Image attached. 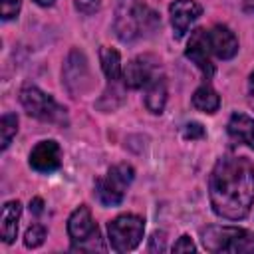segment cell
I'll return each instance as SVG.
<instances>
[{"label": "cell", "instance_id": "obj_27", "mask_svg": "<svg viewBox=\"0 0 254 254\" xmlns=\"http://www.w3.org/2000/svg\"><path fill=\"white\" fill-rule=\"evenodd\" d=\"M246 12H254V0H242Z\"/></svg>", "mask_w": 254, "mask_h": 254}, {"label": "cell", "instance_id": "obj_1", "mask_svg": "<svg viewBox=\"0 0 254 254\" xmlns=\"http://www.w3.org/2000/svg\"><path fill=\"white\" fill-rule=\"evenodd\" d=\"M212 210L228 220L248 216L254 204V165L246 157L224 155L216 161L210 179Z\"/></svg>", "mask_w": 254, "mask_h": 254}, {"label": "cell", "instance_id": "obj_6", "mask_svg": "<svg viewBox=\"0 0 254 254\" xmlns=\"http://www.w3.org/2000/svg\"><path fill=\"white\" fill-rule=\"evenodd\" d=\"M133 177H135V171L127 163H119V165L111 167L107 171V175L97 179V183H95V192H97L99 202L105 204V206L121 204V200L125 196V190L131 185Z\"/></svg>", "mask_w": 254, "mask_h": 254}, {"label": "cell", "instance_id": "obj_21", "mask_svg": "<svg viewBox=\"0 0 254 254\" xmlns=\"http://www.w3.org/2000/svg\"><path fill=\"white\" fill-rule=\"evenodd\" d=\"M2 4V20H12L20 12V0H0Z\"/></svg>", "mask_w": 254, "mask_h": 254}, {"label": "cell", "instance_id": "obj_10", "mask_svg": "<svg viewBox=\"0 0 254 254\" xmlns=\"http://www.w3.org/2000/svg\"><path fill=\"white\" fill-rule=\"evenodd\" d=\"M210 46H208V38H206V32L202 28L194 30L190 40H189V46L185 50V56L204 73V77H212L214 73V65L210 62Z\"/></svg>", "mask_w": 254, "mask_h": 254}, {"label": "cell", "instance_id": "obj_8", "mask_svg": "<svg viewBox=\"0 0 254 254\" xmlns=\"http://www.w3.org/2000/svg\"><path fill=\"white\" fill-rule=\"evenodd\" d=\"M159 75H161L159 62L153 56H139L131 60L123 69V83L131 89H141L147 87Z\"/></svg>", "mask_w": 254, "mask_h": 254}, {"label": "cell", "instance_id": "obj_17", "mask_svg": "<svg viewBox=\"0 0 254 254\" xmlns=\"http://www.w3.org/2000/svg\"><path fill=\"white\" fill-rule=\"evenodd\" d=\"M99 62H101V69L107 75V79L111 83H117L123 77L121 71V56L117 50L113 48H101L99 50Z\"/></svg>", "mask_w": 254, "mask_h": 254}, {"label": "cell", "instance_id": "obj_22", "mask_svg": "<svg viewBox=\"0 0 254 254\" xmlns=\"http://www.w3.org/2000/svg\"><path fill=\"white\" fill-rule=\"evenodd\" d=\"M183 135L185 139H200L204 137V127L200 123H187L183 129Z\"/></svg>", "mask_w": 254, "mask_h": 254}, {"label": "cell", "instance_id": "obj_20", "mask_svg": "<svg viewBox=\"0 0 254 254\" xmlns=\"http://www.w3.org/2000/svg\"><path fill=\"white\" fill-rule=\"evenodd\" d=\"M46 238V228L40 226V224H32L28 230H26V236H24V244L28 248H38Z\"/></svg>", "mask_w": 254, "mask_h": 254}, {"label": "cell", "instance_id": "obj_25", "mask_svg": "<svg viewBox=\"0 0 254 254\" xmlns=\"http://www.w3.org/2000/svg\"><path fill=\"white\" fill-rule=\"evenodd\" d=\"M165 250V234L163 232H155L151 238V250Z\"/></svg>", "mask_w": 254, "mask_h": 254}, {"label": "cell", "instance_id": "obj_12", "mask_svg": "<svg viewBox=\"0 0 254 254\" xmlns=\"http://www.w3.org/2000/svg\"><path fill=\"white\" fill-rule=\"evenodd\" d=\"M169 12H171V24L175 30V38H183L187 30L192 26V22L198 20V16L202 14V8L194 0H175Z\"/></svg>", "mask_w": 254, "mask_h": 254}, {"label": "cell", "instance_id": "obj_28", "mask_svg": "<svg viewBox=\"0 0 254 254\" xmlns=\"http://www.w3.org/2000/svg\"><path fill=\"white\" fill-rule=\"evenodd\" d=\"M40 6H50V4H54V0H36Z\"/></svg>", "mask_w": 254, "mask_h": 254}, {"label": "cell", "instance_id": "obj_24", "mask_svg": "<svg viewBox=\"0 0 254 254\" xmlns=\"http://www.w3.org/2000/svg\"><path fill=\"white\" fill-rule=\"evenodd\" d=\"M173 252H194V244H192V240H190L187 234H183V236L175 242Z\"/></svg>", "mask_w": 254, "mask_h": 254}, {"label": "cell", "instance_id": "obj_5", "mask_svg": "<svg viewBox=\"0 0 254 254\" xmlns=\"http://www.w3.org/2000/svg\"><path fill=\"white\" fill-rule=\"evenodd\" d=\"M20 101L28 115L56 125H67V113L65 109L48 93H44L36 85H26L20 91Z\"/></svg>", "mask_w": 254, "mask_h": 254}, {"label": "cell", "instance_id": "obj_3", "mask_svg": "<svg viewBox=\"0 0 254 254\" xmlns=\"http://www.w3.org/2000/svg\"><path fill=\"white\" fill-rule=\"evenodd\" d=\"M202 244L208 252L254 254V232L236 226H206L202 230Z\"/></svg>", "mask_w": 254, "mask_h": 254}, {"label": "cell", "instance_id": "obj_26", "mask_svg": "<svg viewBox=\"0 0 254 254\" xmlns=\"http://www.w3.org/2000/svg\"><path fill=\"white\" fill-rule=\"evenodd\" d=\"M42 204H44L42 198H34V200L30 202V210H34L36 214H40V212H42Z\"/></svg>", "mask_w": 254, "mask_h": 254}, {"label": "cell", "instance_id": "obj_29", "mask_svg": "<svg viewBox=\"0 0 254 254\" xmlns=\"http://www.w3.org/2000/svg\"><path fill=\"white\" fill-rule=\"evenodd\" d=\"M250 91L254 93V71H252V75H250Z\"/></svg>", "mask_w": 254, "mask_h": 254}, {"label": "cell", "instance_id": "obj_2", "mask_svg": "<svg viewBox=\"0 0 254 254\" xmlns=\"http://www.w3.org/2000/svg\"><path fill=\"white\" fill-rule=\"evenodd\" d=\"M159 26H161L159 14L147 4L137 2V0H125L115 12L113 28L119 40L123 42H135V40L147 38Z\"/></svg>", "mask_w": 254, "mask_h": 254}, {"label": "cell", "instance_id": "obj_11", "mask_svg": "<svg viewBox=\"0 0 254 254\" xmlns=\"http://www.w3.org/2000/svg\"><path fill=\"white\" fill-rule=\"evenodd\" d=\"M62 165V149L56 141H40L30 153V167L38 173H52Z\"/></svg>", "mask_w": 254, "mask_h": 254}, {"label": "cell", "instance_id": "obj_4", "mask_svg": "<svg viewBox=\"0 0 254 254\" xmlns=\"http://www.w3.org/2000/svg\"><path fill=\"white\" fill-rule=\"evenodd\" d=\"M67 234L71 238V248L79 252H103L105 246L101 242V234L97 224L91 218V212L87 206H79L71 212L67 220Z\"/></svg>", "mask_w": 254, "mask_h": 254}, {"label": "cell", "instance_id": "obj_7", "mask_svg": "<svg viewBox=\"0 0 254 254\" xmlns=\"http://www.w3.org/2000/svg\"><path fill=\"white\" fill-rule=\"evenodd\" d=\"M143 232H145V220L137 214H121L107 224L109 242L115 252L133 250L141 242Z\"/></svg>", "mask_w": 254, "mask_h": 254}, {"label": "cell", "instance_id": "obj_16", "mask_svg": "<svg viewBox=\"0 0 254 254\" xmlns=\"http://www.w3.org/2000/svg\"><path fill=\"white\" fill-rule=\"evenodd\" d=\"M167 103V81L163 73L145 87V105L151 113H161Z\"/></svg>", "mask_w": 254, "mask_h": 254}, {"label": "cell", "instance_id": "obj_23", "mask_svg": "<svg viewBox=\"0 0 254 254\" xmlns=\"http://www.w3.org/2000/svg\"><path fill=\"white\" fill-rule=\"evenodd\" d=\"M75 8L81 14H93L99 10V0H75Z\"/></svg>", "mask_w": 254, "mask_h": 254}, {"label": "cell", "instance_id": "obj_13", "mask_svg": "<svg viewBox=\"0 0 254 254\" xmlns=\"http://www.w3.org/2000/svg\"><path fill=\"white\" fill-rule=\"evenodd\" d=\"M206 38H208V46H210V52L220 58V60H230L236 56L238 52V40L234 36V32H230V28L218 24L214 26L212 30L206 32Z\"/></svg>", "mask_w": 254, "mask_h": 254}, {"label": "cell", "instance_id": "obj_9", "mask_svg": "<svg viewBox=\"0 0 254 254\" xmlns=\"http://www.w3.org/2000/svg\"><path fill=\"white\" fill-rule=\"evenodd\" d=\"M64 83L69 89V93L75 97L77 93H83L89 85V67H87V60L81 52L73 50L65 62L64 67Z\"/></svg>", "mask_w": 254, "mask_h": 254}, {"label": "cell", "instance_id": "obj_15", "mask_svg": "<svg viewBox=\"0 0 254 254\" xmlns=\"http://www.w3.org/2000/svg\"><path fill=\"white\" fill-rule=\"evenodd\" d=\"M22 204L18 200H10L2 206V218H0V234L6 244L14 242L16 232H18V220H20Z\"/></svg>", "mask_w": 254, "mask_h": 254}, {"label": "cell", "instance_id": "obj_14", "mask_svg": "<svg viewBox=\"0 0 254 254\" xmlns=\"http://www.w3.org/2000/svg\"><path fill=\"white\" fill-rule=\"evenodd\" d=\"M228 135L234 141L254 149V119L244 113H232L228 119Z\"/></svg>", "mask_w": 254, "mask_h": 254}, {"label": "cell", "instance_id": "obj_18", "mask_svg": "<svg viewBox=\"0 0 254 254\" xmlns=\"http://www.w3.org/2000/svg\"><path fill=\"white\" fill-rule=\"evenodd\" d=\"M192 105H194L198 111L214 113V111L220 107V97H218V93H216L208 83H202V85L192 93Z\"/></svg>", "mask_w": 254, "mask_h": 254}, {"label": "cell", "instance_id": "obj_19", "mask_svg": "<svg viewBox=\"0 0 254 254\" xmlns=\"http://www.w3.org/2000/svg\"><path fill=\"white\" fill-rule=\"evenodd\" d=\"M18 131V117L14 113H6L0 121V133H2V149H8L14 135Z\"/></svg>", "mask_w": 254, "mask_h": 254}]
</instances>
